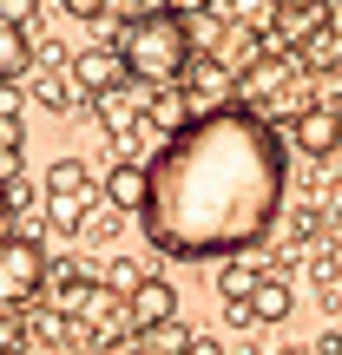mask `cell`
<instances>
[{
  "instance_id": "obj_2",
  "label": "cell",
  "mask_w": 342,
  "mask_h": 355,
  "mask_svg": "<svg viewBox=\"0 0 342 355\" xmlns=\"http://www.w3.org/2000/svg\"><path fill=\"white\" fill-rule=\"evenodd\" d=\"M119 53H126V66H132V79H139V86H152V92L185 86L191 60H198L191 13H178V7H152L145 20H132L126 33H119Z\"/></svg>"
},
{
  "instance_id": "obj_16",
  "label": "cell",
  "mask_w": 342,
  "mask_h": 355,
  "mask_svg": "<svg viewBox=\"0 0 342 355\" xmlns=\"http://www.w3.org/2000/svg\"><path fill=\"white\" fill-rule=\"evenodd\" d=\"M270 270L264 263H224V277H217V290H224V303H250L257 283H264Z\"/></svg>"
},
{
  "instance_id": "obj_31",
  "label": "cell",
  "mask_w": 342,
  "mask_h": 355,
  "mask_svg": "<svg viewBox=\"0 0 342 355\" xmlns=\"http://www.w3.org/2000/svg\"><path fill=\"white\" fill-rule=\"evenodd\" d=\"M336 303H342V290H336Z\"/></svg>"
},
{
  "instance_id": "obj_19",
  "label": "cell",
  "mask_w": 342,
  "mask_h": 355,
  "mask_svg": "<svg viewBox=\"0 0 342 355\" xmlns=\"http://www.w3.org/2000/svg\"><path fill=\"white\" fill-rule=\"evenodd\" d=\"M303 53H309V73H342V33H316Z\"/></svg>"
},
{
  "instance_id": "obj_22",
  "label": "cell",
  "mask_w": 342,
  "mask_h": 355,
  "mask_svg": "<svg viewBox=\"0 0 342 355\" xmlns=\"http://www.w3.org/2000/svg\"><path fill=\"white\" fill-rule=\"evenodd\" d=\"M26 145V125H20V112H0V152H20Z\"/></svg>"
},
{
  "instance_id": "obj_20",
  "label": "cell",
  "mask_w": 342,
  "mask_h": 355,
  "mask_svg": "<svg viewBox=\"0 0 342 355\" xmlns=\"http://www.w3.org/2000/svg\"><path fill=\"white\" fill-rule=\"evenodd\" d=\"M224 13H230V20H243V26H270L283 13V0H224Z\"/></svg>"
},
{
  "instance_id": "obj_5",
  "label": "cell",
  "mask_w": 342,
  "mask_h": 355,
  "mask_svg": "<svg viewBox=\"0 0 342 355\" xmlns=\"http://www.w3.org/2000/svg\"><path fill=\"white\" fill-rule=\"evenodd\" d=\"M73 79H79V92H92V99H112V92L139 86L119 46H86V53H73Z\"/></svg>"
},
{
  "instance_id": "obj_28",
  "label": "cell",
  "mask_w": 342,
  "mask_h": 355,
  "mask_svg": "<svg viewBox=\"0 0 342 355\" xmlns=\"http://www.w3.org/2000/svg\"><path fill=\"white\" fill-rule=\"evenodd\" d=\"M165 7H178V13H198V7H211V0H165Z\"/></svg>"
},
{
  "instance_id": "obj_10",
  "label": "cell",
  "mask_w": 342,
  "mask_h": 355,
  "mask_svg": "<svg viewBox=\"0 0 342 355\" xmlns=\"http://www.w3.org/2000/svg\"><path fill=\"white\" fill-rule=\"evenodd\" d=\"M33 60H40V46L26 40V26L0 20V86H13L20 73H33Z\"/></svg>"
},
{
  "instance_id": "obj_1",
  "label": "cell",
  "mask_w": 342,
  "mask_h": 355,
  "mask_svg": "<svg viewBox=\"0 0 342 355\" xmlns=\"http://www.w3.org/2000/svg\"><path fill=\"white\" fill-rule=\"evenodd\" d=\"M145 165H152V198H145L139 224L152 250L178 257V263L257 250L290 191L283 139L257 105L198 112Z\"/></svg>"
},
{
  "instance_id": "obj_4",
  "label": "cell",
  "mask_w": 342,
  "mask_h": 355,
  "mask_svg": "<svg viewBox=\"0 0 342 355\" xmlns=\"http://www.w3.org/2000/svg\"><path fill=\"white\" fill-rule=\"evenodd\" d=\"M185 99L191 112H224V105H243V79L230 60H217V53H198L185 73Z\"/></svg>"
},
{
  "instance_id": "obj_18",
  "label": "cell",
  "mask_w": 342,
  "mask_h": 355,
  "mask_svg": "<svg viewBox=\"0 0 342 355\" xmlns=\"http://www.w3.org/2000/svg\"><path fill=\"white\" fill-rule=\"evenodd\" d=\"M152 7H165V0H112L99 26H105V33H112V46H119V33H126L132 20H145V13H152Z\"/></svg>"
},
{
  "instance_id": "obj_24",
  "label": "cell",
  "mask_w": 342,
  "mask_h": 355,
  "mask_svg": "<svg viewBox=\"0 0 342 355\" xmlns=\"http://www.w3.org/2000/svg\"><path fill=\"white\" fill-rule=\"evenodd\" d=\"M33 13H40V0H0V20H13V26H33Z\"/></svg>"
},
{
  "instance_id": "obj_26",
  "label": "cell",
  "mask_w": 342,
  "mask_h": 355,
  "mask_svg": "<svg viewBox=\"0 0 342 355\" xmlns=\"http://www.w3.org/2000/svg\"><path fill=\"white\" fill-rule=\"evenodd\" d=\"M191 355H224V349H217L211 336H198V343H191Z\"/></svg>"
},
{
  "instance_id": "obj_14",
  "label": "cell",
  "mask_w": 342,
  "mask_h": 355,
  "mask_svg": "<svg viewBox=\"0 0 342 355\" xmlns=\"http://www.w3.org/2000/svg\"><path fill=\"white\" fill-rule=\"evenodd\" d=\"M290 309H296V296H290V283H283V277H264V283H257V296H250V316L257 322H283Z\"/></svg>"
},
{
  "instance_id": "obj_15",
  "label": "cell",
  "mask_w": 342,
  "mask_h": 355,
  "mask_svg": "<svg viewBox=\"0 0 342 355\" xmlns=\"http://www.w3.org/2000/svg\"><path fill=\"white\" fill-rule=\"evenodd\" d=\"M99 119H105V132H112L119 145H126L132 132L145 125V112H139V105H132V92H112V99H99Z\"/></svg>"
},
{
  "instance_id": "obj_30",
  "label": "cell",
  "mask_w": 342,
  "mask_h": 355,
  "mask_svg": "<svg viewBox=\"0 0 342 355\" xmlns=\"http://www.w3.org/2000/svg\"><path fill=\"white\" fill-rule=\"evenodd\" d=\"M0 355H20V349H13V343H0Z\"/></svg>"
},
{
  "instance_id": "obj_25",
  "label": "cell",
  "mask_w": 342,
  "mask_h": 355,
  "mask_svg": "<svg viewBox=\"0 0 342 355\" xmlns=\"http://www.w3.org/2000/svg\"><path fill=\"white\" fill-rule=\"evenodd\" d=\"M7 217H13V198H7V184H0V237H7Z\"/></svg>"
},
{
  "instance_id": "obj_3",
  "label": "cell",
  "mask_w": 342,
  "mask_h": 355,
  "mask_svg": "<svg viewBox=\"0 0 342 355\" xmlns=\"http://www.w3.org/2000/svg\"><path fill=\"white\" fill-rule=\"evenodd\" d=\"M46 290V250L33 237H0V309L33 303Z\"/></svg>"
},
{
  "instance_id": "obj_23",
  "label": "cell",
  "mask_w": 342,
  "mask_h": 355,
  "mask_svg": "<svg viewBox=\"0 0 342 355\" xmlns=\"http://www.w3.org/2000/svg\"><path fill=\"white\" fill-rule=\"evenodd\" d=\"M60 7L73 13V20H92V26H99V20H105V7H112V0H60Z\"/></svg>"
},
{
  "instance_id": "obj_11",
  "label": "cell",
  "mask_w": 342,
  "mask_h": 355,
  "mask_svg": "<svg viewBox=\"0 0 342 355\" xmlns=\"http://www.w3.org/2000/svg\"><path fill=\"white\" fill-rule=\"evenodd\" d=\"M46 198H99V178L79 158H53L46 165Z\"/></svg>"
},
{
  "instance_id": "obj_27",
  "label": "cell",
  "mask_w": 342,
  "mask_h": 355,
  "mask_svg": "<svg viewBox=\"0 0 342 355\" xmlns=\"http://www.w3.org/2000/svg\"><path fill=\"white\" fill-rule=\"evenodd\" d=\"M316 355H342V336H323V343H316Z\"/></svg>"
},
{
  "instance_id": "obj_32",
  "label": "cell",
  "mask_w": 342,
  "mask_h": 355,
  "mask_svg": "<svg viewBox=\"0 0 342 355\" xmlns=\"http://www.w3.org/2000/svg\"><path fill=\"white\" fill-rule=\"evenodd\" d=\"M132 355H145V349H132Z\"/></svg>"
},
{
  "instance_id": "obj_8",
  "label": "cell",
  "mask_w": 342,
  "mask_h": 355,
  "mask_svg": "<svg viewBox=\"0 0 342 355\" xmlns=\"http://www.w3.org/2000/svg\"><path fill=\"white\" fill-rule=\"evenodd\" d=\"M145 198H152V165L145 158H119L105 171V204L112 211H145Z\"/></svg>"
},
{
  "instance_id": "obj_13",
  "label": "cell",
  "mask_w": 342,
  "mask_h": 355,
  "mask_svg": "<svg viewBox=\"0 0 342 355\" xmlns=\"http://www.w3.org/2000/svg\"><path fill=\"white\" fill-rule=\"evenodd\" d=\"M191 343H198V336H191L178 316H171V322H152V329H139V349H145V355H191Z\"/></svg>"
},
{
  "instance_id": "obj_12",
  "label": "cell",
  "mask_w": 342,
  "mask_h": 355,
  "mask_svg": "<svg viewBox=\"0 0 342 355\" xmlns=\"http://www.w3.org/2000/svg\"><path fill=\"white\" fill-rule=\"evenodd\" d=\"M33 92H40V105H53V112H73V105L86 99V92H79V79H73V60H66V66H46Z\"/></svg>"
},
{
  "instance_id": "obj_21",
  "label": "cell",
  "mask_w": 342,
  "mask_h": 355,
  "mask_svg": "<svg viewBox=\"0 0 342 355\" xmlns=\"http://www.w3.org/2000/svg\"><path fill=\"white\" fill-rule=\"evenodd\" d=\"M145 283V270L132 263V257H112V263H105V290H119V296H132Z\"/></svg>"
},
{
  "instance_id": "obj_29",
  "label": "cell",
  "mask_w": 342,
  "mask_h": 355,
  "mask_svg": "<svg viewBox=\"0 0 342 355\" xmlns=\"http://www.w3.org/2000/svg\"><path fill=\"white\" fill-rule=\"evenodd\" d=\"M283 7H330V0H283Z\"/></svg>"
},
{
  "instance_id": "obj_6",
  "label": "cell",
  "mask_w": 342,
  "mask_h": 355,
  "mask_svg": "<svg viewBox=\"0 0 342 355\" xmlns=\"http://www.w3.org/2000/svg\"><path fill=\"white\" fill-rule=\"evenodd\" d=\"M290 73H296V60H290V46H270V53H257L250 66H243V105H283V86H290Z\"/></svg>"
},
{
  "instance_id": "obj_7",
  "label": "cell",
  "mask_w": 342,
  "mask_h": 355,
  "mask_svg": "<svg viewBox=\"0 0 342 355\" xmlns=\"http://www.w3.org/2000/svg\"><path fill=\"white\" fill-rule=\"evenodd\" d=\"M290 132H296V152H303V158H330L342 145V112H336V105H303Z\"/></svg>"
},
{
  "instance_id": "obj_9",
  "label": "cell",
  "mask_w": 342,
  "mask_h": 355,
  "mask_svg": "<svg viewBox=\"0 0 342 355\" xmlns=\"http://www.w3.org/2000/svg\"><path fill=\"white\" fill-rule=\"evenodd\" d=\"M126 303H132V329H152V322H171L178 316V290H171L165 277H145Z\"/></svg>"
},
{
  "instance_id": "obj_17",
  "label": "cell",
  "mask_w": 342,
  "mask_h": 355,
  "mask_svg": "<svg viewBox=\"0 0 342 355\" xmlns=\"http://www.w3.org/2000/svg\"><path fill=\"white\" fill-rule=\"evenodd\" d=\"M53 230H86L92 224V198H46Z\"/></svg>"
}]
</instances>
